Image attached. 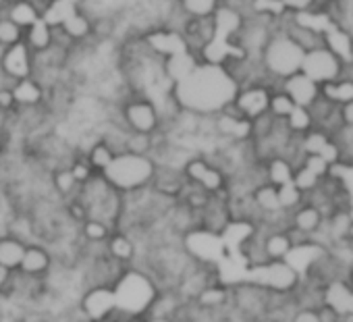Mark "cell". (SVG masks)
Wrapping results in <instances>:
<instances>
[{"label": "cell", "mask_w": 353, "mask_h": 322, "mask_svg": "<svg viewBox=\"0 0 353 322\" xmlns=\"http://www.w3.org/2000/svg\"><path fill=\"white\" fill-rule=\"evenodd\" d=\"M239 81L225 65L200 63L185 79L172 83L176 106L194 114H219L235 102Z\"/></svg>", "instance_id": "cell-1"}, {"label": "cell", "mask_w": 353, "mask_h": 322, "mask_svg": "<svg viewBox=\"0 0 353 322\" xmlns=\"http://www.w3.org/2000/svg\"><path fill=\"white\" fill-rule=\"evenodd\" d=\"M117 312L129 318H141L148 314L160 287L156 279L141 266H127L112 285Z\"/></svg>", "instance_id": "cell-2"}, {"label": "cell", "mask_w": 353, "mask_h": 322, "mask_svg": "<svg viewBox=\"0 0 353 322\" xmlns=\"http://www.w3.org/2000/svg\"><path fill=\"white\" fill-rule=\"evenodd\" d=\"M158 173L156 160L150 154H137V152H117L110 165L100 173L110 188H114L121 194H133L148 190Z\"/></svg>", "instance_id": "cell-3"}, {"label": "cell", "mask_w": 353, "mask_h": 322, "mask_svg": "<svg viewBox=\"0 0 353 322\" xmlns=\"http://www.w3.org/2000/svg\"><path fill=\"white\" fill-rule=\"evenodd\" d=\"M303 54L305 50L295 44L285 32H272L260 52V65L268 77L281 81L301 69Z\"/></svg>", "instance_id": "cell-4"}, {"label": "cell", "mask_w": 353, "mask_h": 322, "mask_svg": "<svg viewBox=\"0 0 353 322\" xmlns=\"http://www.w3.org/2000/svg\"><path fill=\"white\" fill-rule=\"evenodd\" d=\"M343 67H345V63L328 46L322 44L312 50H305L299 71L303 75H307L312 81H316L318 85H326V83L341 81Z\"/></svg>", "instance_id": "cell-5"}, {"label": "cell", "mask_w": 353, "mask_h": 322, "mask_svg": "<svg viewBox=\"0 0 353 322\" xmlns=\"http://www.w3.org/2000/svg\"><path fill=\"white\" fill-rule=\"evenodd\" d=\"M183 250L198 262V264H214L221 262L225 256V241L221 233L210 229H190L183 233Z\"/></svg>", "instance_id": "cell-6"}, {"label": "cell", "mask_w": 353, "mask_h": 322, "mask_svg": "<svg viewBox=\"0 0 353 322\" xmlns=\"http://www.w3.org/2000/svg\"><path fill=\"white\" fill-rule=\"evenodd\" d=\"M79 312L83 316V322H104L117 312L114 291L106 285H94L85 287L79 297Z\"/></svg>", "instance_id": "cell-7"}, {"label": "cell", "mask_w": 353, "mask_h": 322, "mask_svg": "<svg viewBox=\"0 0 353 322\" xmlns=\"http://www.w3.org/2000/svg\"><path fill=\"white\" fill-rule=\"evenodd\" d=\"M123 121L131 133L154 135L160 127V112L152 100L135 98L123 106Z\"/></svg>", "instance_id": "cell-8"}, {"label": "cell", "mask_w": 353, "mask_h": 322, "mask_svg": "<svg viewBox=\"0 0 353 322\" xmlns=\"http://www.w3.org/2000/svg\"><path fill=\"white\" fill-rule=\"evenodd\" d=\"M0 73L5 77L17 81L32 77L34 73V52L28 46V42H17L13 46H7L0 52Z\"/></svg>", "instance_id": "cell-9"}, {"label": "cell", "mask_w": 353, "mask_h": 322, "mask_svg": "<svg viewBox=\"0 0 353 322\" xmlns=\"http://www.w3.org/2000/svg\"><path fill=\"white\" fill-rule=\"evenodd\" d=\"M245 281L260 285V287H272V289H289L297 281V272L287 262H270L254 266L245 272Z\"/></svg>", "instance_id": "cell-10"}, {"label": "cell", "mask_w": 353, "mask_h": 322, "mask_svg": "<svg viewBox=\"0 0 353 322\" xmlns=\"http://www.w3.org/2000/svg\"><path fill=\"white\" fill-rule=\"evenodd\" d=\"M270 92L266 85L262 83H252V85H245V88H239L237 96H235V102H233V108L254 121L258 117H262L264 112H268V100H270Z\"/></svg>", "instance_id": "cell-11"}, {"label": "cell", "mask_w": 353, "mask_h": 322, "mask_svg": "<svg viewBox=\"0 0 353 322\" xmlns=\"http://www.w3.org/2000/svg\"><path fill=\"white\" fill-rule=\"evenodd\" d=\"M145 46L156 54V57H172L179 54L190 48V40L185 38V34H181L179 30L168 28V30H154L145 36Z\"/></svg>", "instance_id": "cell-12"}, {"label": "cell", "mask_w": 353, "mask_h": 322, "mask_svg": "<svg viewBox=\"0 0 353 322\" xmlns=\"http://www.w3.org/2000/svg\"><path fill=\"white\" fill-rule=\"evenodd\" d=\"M54 268V258L52 254L40 245V243H28L26 248V254H23V260L17 268L19 274L28 276V279H36V281H44Z\"/></svg>", "instance_id": "cell-13"}, {"label": "cell", "mask_w": 353, "mask_h": 322, "mask_svg": "<svg viewBox=\"0 0 353 322\" xmlns=\"http://www.w3.org/2000/svg\"><path fill=\"white\" fill-rule=\"evenodd\" d=\"M281 90L295 102V106H303V108H307L320 96V85L312 81L307 75H303L301 71L281 79Z\"/></svg>", "instance_id": "cell-14"}, {"label": "cell", "mask_w": 353, "mask_h": 322, "mask_svg": "<svg viewBox=\"0 0 353 322\" xmlns=\"http://www.w3.org/2000/svg\"><path fill=\"white\" fill-rule=\"evenodd\" d=\"M106 254L112 260H117L125 266H131L137 256V243L127 233H112L106 241Z\"/></svg>", "instance_id": "cell-15"}, {"label": "cell", "mask_w": 353, "mask_h": 322, "mask_svg": "<svg viewBox=\"0 0 353 322\" xmlns=\"http://www.w3.org/2000/svg\"><path fill=\"white\" fill-rule=\"evenodd\" d=\"M11 92H13V98H15V106L30 108V106H38L44 100V88L34 77L13 81Z\"/></svg>", "instance_id": "cell-16"}, {"label": "cell", "mask_w": 353, "mask_h": 322, "mask_svg": "<svg viewBox=\"0 0 353 322\" xmlns=\"http://www.w3.org/2000/svg\"><path fill=\"white\" fill-rule=\"evenodd\" d=\"M198 65H200L198 57L192 50H185V52H179V54H172V57L164 59V75L172 83H176V81L185 79Z\"/></svg>", "instance_id": "cell-17"}, {"label": "cell", "mask_w": 353, "mask_h": 322, "mask_svg": "<svg viewBox=\"0 0 353 322\" xmlns=\"http://www.w3.org/2000/svg\"><path fill=\"white\" fill-rule=\"evenodd\" d=\"M26 248H28V243L13 233L0 235V266L9 268V270H17L23 260Z\"/></svg>", "instance_id": "cell-18"}, {"label": "cell", "mask_w": 353, "mask_h": 322, "mask_svg": "<svg viewBox=\"0 0 353 322\" xmlns=\"http://www.w3.org/2000/svg\"><path fill=\"white\" fill-rule=\"evenodd\" d=\"M322 256H324V250L320 245H297V248L291 245V250L285 254L283 262H287L297 274H301Z\"/></svg>", "instance_id": "cell-19"}, {"label": "cell", "mask_w": 353, "mask_h": 322, "mask_svg": "<svg viewBox=\"0 0 353 322\" xmlns=\"http://www.w3.org/2000/svg\"><path fill=\"white\" fill-rule=\"evenodd\" d=\"M26 36H28V46L32 48L34 54L48 52L52 48V44H54V30L42 17L28 28Z\"/></svg>", "instance_id": "cell-20"}, {"label": "cell", "mask_w": 353, "mask_h": 322, "mask_svg": "<svg viewBox=\"0 0 353 322\" xmlns=\"http://www.w3.org/2000/svg\"><path fill=\"white\" fill-rule=\"evenodd\" d=\"M79 7L77 5H71V3H65V0H48L46 7L40 11V17L54 30V28H61L73 13H77Z\"/></svg>", "instance_id": "cell-21"}, {"label": "cell", "mask_w": 353, "mask_h": 322, "mask_svg": "<svg viewBox=\"0 0 353 322\" xmlns=\"http://www.w3.org/2000/svg\"><path fill=\"white\" fill-rule=\"evenodd\" d=\"M7 17L11 21H15L21 30H28L32 23H36L40 19V9L34 0H13Z\"/></svg>", "instance_id": "cell-22"}, {"label": "cell", "mask_w": 353, "mask_h": 322, "mask_svg": "<svg viewBox=\"0 0 353 322\" xmlns=\"http://www.w3.org/2000/svg\"><path fill=\"white\" fill-rule=\"evenodd\" d=\"M81 225V237L85 239L88 245H106L108 237L112 235V227L100 219H92L88 217L85 221L79 223Z\"/></svg>", "instance_id": "cell-23"}, {"label": "cell", "mask_w": 353, "mask_h": 322, "mask_svg": "<svg viewBox=\"0 0 353 322\" xmlns=\"http://www.w3.org/2000/svg\"><path fill=\"white\" fill-rule=\"evenodd\" d=\"M181 11L192 19H210L223 0H179Z\"/></svg>", "instance_id": "cell-24"}, {"label": "cell", "mask_w": 353, "mask_h": 322, "mask_svg": "<svg viewBox=\"0 0 353 322\" xmlns=\"http://www.w3.org/2000/svg\"><path fill=\"white\" fill-rule=\"evenodd\" d=\"M114 148L106 141V139H98L90 150H88V156H85V160L92 165V169L94 171H98V173H102L108 165H110V160L114 158Z\"/></svg>", "instance_id": "cell-25"}, {"label": "cell", "mask_w": 353, "mask_h": 322, "mask_svg": "<svg viewBox=\"0 0 353 322\" xmlns=\"http://www.w3.org/2000/svg\"><path fill=\"white\" fill-rule=\"evenodd\" d=\"M61 32L69 38V40H83L92 34V21L88 15H83L81 11L73 13L63 26H61Z\"/></svg>", "instance_id": "cell-26"}, {"label": "cell", "mask_w": 353, "mask_h": 322, "mask_svg": "<svg viewBox=\"0 0 353 322\" xmlns=\"http://www.w3.org/2000/svg\"><path fill=\"white\" fill-rule=\"evenodd\" d=\"M326 301H328V305H332L339 314H349V312H353V291H349L343 283L330 285V289H328V293H326Z\"/></svg>", "instance_id": "cell-27"}, {"label": "cell", "mask_w": 353, "mask_h": 322, "mask_svg": "<svg viewBox=\"0 0 353 322\" xmlns=\"http://www.w3.org/2000/svg\"><path fill=\"white\" fill-rule=\"evenodd\" d=\"M52 188H54V192H57L59 196H63V198H77V192H79L81 185H79L77 179L73 177L71 169L65 167V169L54 171V175H52Z\"/></svg>", "instance_id": "cell-28"}, {"label": "cell", "mask_w": 353, "mask_h": 322, "mask_svg": "<svg viewBox=\"0 0 353 322\" xmlns=\"http://www.w3.org/2000/svg\"><path fill=\"white\" fill-rule=\"evenodd\" d=\"M268 181L272 185H283L293 181V167L285 156H274L268 163Z\"/></svg>", "instance_id": "cell-29"}, {"label": "cell", "mask_w": 353, "mask_h": 322, "mask_svg": "<svg viewBox=\"0 0 353 322\" xmlns=\"http://www.w3.org/2000/svg\"><path fill=\"white\" fill-rule=\"evenodd\" d=\"M295 108V102L279 88V90H272L270 92V100H268V112L274 117V119H287Z\"/></svg>", "instance_id": "cell-30"}, {"label": "cell", "mask_w": 353, "mask_h": 322, "mask_svg": "<svg viewBox=\"0 0 353 322\" xmlns=\"http://www.w3.org/2000/svg\"><path fill=\"white\" fill-rule=\"evenodd\" d=\"M254 200H256V204H258L262 210H266V212H279V210H283V208H281V202H279L276 185H272V183L258 188L256 194H254Z\"/></svg>", "instance_id": "cell-31"}, {"label": "cell", "mask_w": 353, "mask_h": 322, "mask_svg": "<svg viewBox=\"0 0 353 322\" xmlns=\"http://www.w3.org/2000/svg\"><path fill=\"white\" fill-rule=\"evenodd\" d=\"M285 121H287V127H289L293 133H301V135H305V133H310V131L314 129L312 117H310L307 108H303V106H295V108H293V112H291Z\"/></svg>", "instance_id": "cell-32"}, {"label": "cell", "mask_w": 353, "mask_h": 322, "mask_svg": "<svg viewBox=\"0 0 353 322\" xmlns=\"http://www.w3.org/2000/svg\"><path fill=\"white\" fill-rule=\"evenodd\" d=\"M200 190H204L206 194H216V192H221L223 188H225V175H223V171L221 169H216L214 165H208V169L204 171V175H202V179L196 183Z\"/></svg>", "instance_id": "cell-33"}, {"label": "cell", "mask_w": 353, "mask_h": 322, "mask_svg": "<svg viewBox=\"0 0 353 322\" xmlns=\"http://www.w3.org/2000/svg\"><path fill=\"white\" fill-rule=\"evenodd\" d=\"M23 40V30L9 17H0V48L13 46Z\"/></svg>", "instance_id": "cell-34"}, {"label": "cell", "mask_w": 353, "mask_h": 322, "mask_svg": "<svg viewBox=\"0 0 353 322\" xmlns=\"http://www.w3.org/2000/svg\"><path fill=\"white\" fill-rule=\"evenodd\" d=\"M318 225H320V212H318V208H314V206H305V208H301V210L295 214V227H297L299 231H303V233L316 231Z\"/></svg>", "instance_id": "cell-35"}, {"label": "cell", "mask_w": 353, "mask_h": 322, "mask_svg": "<svg viewBox=\"0 0 353 322\" xmlns=\"http://www.w3.org/2000/svg\"><path fill=\"white\" fill-rule=\"evenodd\" d=\"M264 250H266V256L270 258H285V254L291 250V239L283 233H274L266 239L264 243Z\"/></svg>", "instance_id": "cell-36"}, {"label": "cell", "mask_w": 353, "mask_h": 322, "mask_svg": "<svg viewBox=\"0 0 353 322\" xmlns=\"http://www.w3.org/2000/svg\"><path fill=\"white\" fill-rule=\"evenodd\" d=\"M276 192H279L281 208H293V206H297V204H299V200H301V190H297V185H295L293 181L279 185V188H276Z\"/></svg>", "instance_id": "cell-37"}, {"label": "cell", "mask_w": 353, "mask_h": 322, "mask_svg": "<svg viewBox=\"0 0 353 322\" xmlns=\"http://www.w3.org/2000/svg\"><path fill=\"white\" fill-rule=\"evenodd\" d=\"M69 169H71V173H73V177L77 179V183H79V185L88 183V181L96 175V171L92 169V165L88 163L85 158H77V160H73V163L69 165Z\"/></svg>", "instance_id": "cell-38"}, {"label": "cell", "mask_w": 353, "mask_h": 322, "mask_svg": "<svg viewBox=\"0 0 353 322\" xmlns=\"http://www.w3.org/2000/svg\"><path fill=\"white\" fill-rule=\"evenodd\" d=\"M318 175L314 173V171H310L307 167H301L299 171H295L293 173V183L297 185V190H301V192H305V190H312L316 183H318Z\"/></svg>", "instance_id": "cell-39"}, {"label": "cell", "mask_w": 353, "mask_h": 322, "mask_svg": "<svg viewBox=\"0 0 353 322\" xmlns=\"http://www.w3.org/2000/svg\"><path fill=\"white\" fill-rule=\"evenodd\" d=\"M318 0H281V5L287 13L295 15V13H305L312 11L316 7Z\"/></svg>", "instance_id": "cell-40"}, {"label": "cell", "mask_w": 353, "mask_h": 322, "mask_svg": "<svg viewBox=\"0 0 353 322\" xmlns=\"http://www.w3.org/2000/svg\"><path fill=\"white\" fill-rule=\"evenodd\" d=\"M351 225H353L351 214H343V212H341V214H336L334 221H332V233H334L336 237H343L345 233H349Z\"/></svg>", "instance_id": "cell-41"}, {"label": "cell", "mask_w": 353, "mask_h": 322, "mask_svg": "<svg viewBox=\"0 0 353 322\" xmlns=\"http://www.w3.org/2000/svg\"><path fill=\"white\" fill-rule=\"evenodd\" d=\"M339 114H341L343 125L353 127V98H347V100L339 102Z\"/></svg>", "instance_id": "cell-42"}, {"label": "cell", "mask_w": 353, "mask_h": 322, "mask_svg": "<svg viewBox=\"0 0 353 322\" xmlns=\"http://www.w3.org/2000/svg\"><path fill=\"white\" fill-rule=\"evenodd\" d=\"M13 274H15V270H9V268L0 266V297H5L9 293L11 283H13Z\"/></svg>", "instance_id": "cell-43"}, {"label": "cell", "mask_w": 353, "mask_h": 322, "mask_svg": "<svg viewBox=\"0 0 353 322\" xmlns=\"http://www.w3.org/2000/svg\"><path fill=\"white\" fill-rule=\"evenodd\" d=\"M15 108V98L11 88H0V112Z\"/></svg>", "instance_id": "cell-44"}, {"label": "cell", "mask_w": 353, "mask_h": 322, "mask_svg": "<svg viewBox=\"0 0 353 322\" xmlns=\"http://www.w3.org/2000/svg\"><path fill=\"white\" fill-rule=\"evenodd\" d=\"M295 322H320V318L314 312H301L295 316Z\"/></svg>", "instance_id": "cell-45"}, {"label": "cell", "mask_w": 353, "mask_h": 322, "mask_svg": "<svg viewBox=\"0 0 353 322\" xmlns=\"http://www.w3.org/2000/svg\"><path fill=\"white\" fill-rule=\"evenodd\" d=\"M65 3H71V5H77L79 7L81 3H85V0H65Z\"/></svg>", "instance_id": "cell-46"}, {"label": "cell", "mask_w": 353, "mask_h": 322, "mask_svg": "<svg viewBox=\"0 0 353 322\" xmlns=\"http://www.w3.org/2000/svg\"><path fill=\"white\" fill-rule=\"evenodd\" d=\"M349 233H351V235H353V225H351V229H349Z\"/></svg>", "instance_id": "cell-47"}, {"label": "cell", "mask_w": 353, "mask_h": 322, "mask_svg": "<svg viewBox=\"0 0 353 322\" xmlns=\"http://www.w3.org/2000/svg\"><path fill=\"white\" fill-rule=\"evenodd\" d=\"M266 322H272V320H266Z\"/></svg>", "instance_id": "cell-48"}]
</instances>
